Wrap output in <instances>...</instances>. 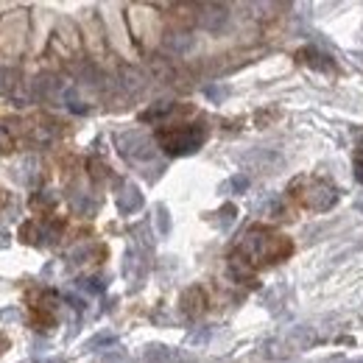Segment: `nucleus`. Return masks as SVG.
I'll return each mask as SVG.
<instances>
[{"label":"nucleus","mask_w":363,"mask_h":363,"mask_svg":"<svg viewBox=\"0 0 363 363\" xmlns=\"http://www.w3.org/2000/svg\"><path fill=\"white\" fill-rule=\"evenodd\" d=\"M3 350H6V338L0 335V352H3Z\"/></svg>","instance_id":"nucleus-3"},{"label":"nucleus","mask_w":363,"mask_h":363,"mask_svg":"<svg viewBox=\"0 0 363 363\" xmlns=\"http://www.w3.org/2000/svg\"><path fill=\"white\" fill-rule=\"evenodd\" d=\"M201 140H204V135L199 129L196 132L193 129H171V132L160 135V143L165 145L168 154H190L201 145Z\"/></svg>","instance_id":"nucleus-1"},{"label":"nucleus","mask_w":363,"mask_h":363,"mask_svg":"<svg viewBox=\"0 0 363 363\" xmlns=\"http://www.w3.org/2000/svg\"><path fill=\"white\" fill-rule=\"evenodd\" d=\"M355 168H358V179L363 182V157H358V162H355Z\"/></svg>","instance_id":"nucleus-2"}]
</instances>
